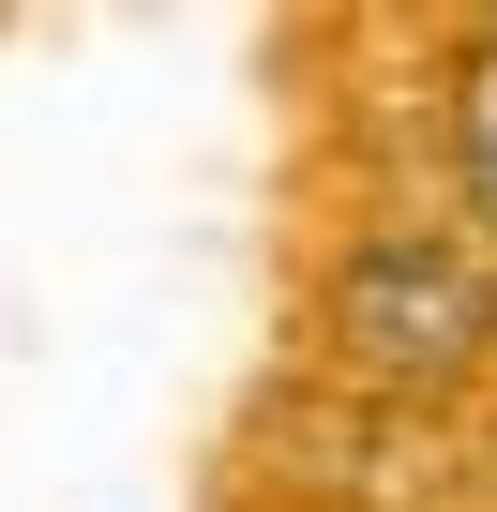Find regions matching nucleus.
<instances>
[{
	"mask_svg": "<svg viewBox=\"0 0 497 512\" xmlns=\"http://www.w3.org/2000/svg\"><path fill=\"white\" fill-rule=\"evenodd\" d=\"M452 196H467V226H497V31L452 61Z\"/></svg>",
	"mask_w": 497,
	"mask_h": 512,
	"instance_id": "1",
	"label": "nucleus"
}]
</instances>
